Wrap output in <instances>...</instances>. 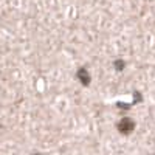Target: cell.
I'll list each match as a JSON object with an SVG mask.
<instances>
[{"mask_svg":"<svg viewBox=\"0 0 155 155\" xmlns=\"http://www.w3.org/2000/svg\"><path fill=\"white\" fill-rule=\"evenodd\" d=\"M120 127H124V129H123V132H129V130H130V127H132V124H130V123H127V121H124Z\"/></svg>","mask_w":155,"mask_h":155,"instance_id":"cell-1","label":"cell"}]
</instances>
